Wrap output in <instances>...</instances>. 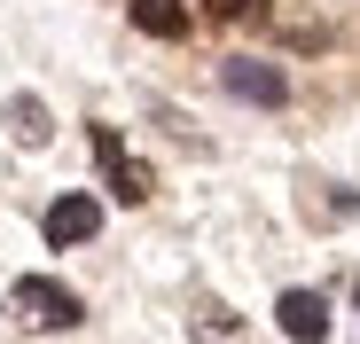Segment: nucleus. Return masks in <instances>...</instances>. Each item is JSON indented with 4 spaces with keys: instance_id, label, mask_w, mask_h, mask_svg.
<instances>
[{
    "instance_id": "7",
    "label": "nucleus",
    "mask_w": 360,
    "mask_h": 344,
    "mask_svg": "<svg viewBox=\"0 0 360 344\" xmlns=\"http://www.w3.org/2000/svg\"><path fill=\"white\" fill-rule=\"evenodd\" d=\"M126 16L149 39H188V0H126Z\"/></svg>"
},
{
    "instance_id": "8",
    "label": "nucleus",
    "mask_w": 360,
    "mask_h": 344,
    "mask_svg": "<svg viewBox=\"0 0 360 344\" xmlns=\"http://www.w3.org/2000/svg\"><path fill=\"white\" fill-rule=\"evenodd\" d=\"M204 16H212V24H251V32H259L274 8H266V0H204Z\"/></svg>"
},
{
    "instance_id": "4",
    "label": "nucleus",
    "mask_w": 360,
    "mask_h": 344,
    "mask_svg": "<svg viewBox=\"0 0 360 344\" xmlns=\"http://www.w3.org/2000/svg\"><path fill=\"white\" fill-rule=\"evenodd\" d=\"M102 235V204L94 196H55L47 204V243L63 251V243H94Z\"/></svg>"
},
{
    "instance_id": "2",
    "label": "nucleus",
    "mask_w": 360,
    "mask_h": 344,
    "mask_svg": "<svg viewBox=\"0 0 360 344\" xmlns=\"http://www.w3.org/2000/svg\"><path fill=\"white\" fill-rule=\"evenodd\" d=\"M94 164H102V188H110L117 204H149V196H157V172H149L141 157H126V141H117L110 126H94Z\"/></svg>"
},
{
    "instance_id": "3",
    "label": "nucleus",
    "mask_w": 360,
    "mask_h": 344,
    "mask_svg": "<svg viewBox=\"0 0 360 344\" xmlns=\"http://www.w3.org/2000/svg\"><path fill=\"white\" fill-rule=\"evenodd\" d=\"M219 86H227L235 102H259V110L290 102V79H282L274 63H251V55H227V63H219Z\"/></svg>"
},
{
    "instance_id": "9",
    "label": "nucleus",
    "mask_w": 360,
    "mask_h": 344,
    "mask_svg": "<svg viewBox=\"0 0 360 344\" xmlns=\"http://www.w3.org/2000/svg\"><path fill=\"white\" fill-rule=\"evenodd\" d=\"M345 211H352V196H345V188H329V180H321V188H306V219H345Z\"/></svg>"
},
{
    "instance_id": "1",
    "label": "nucleus",
    "mask_w": 360,
    "mask_h": 344,
    "mask_svg": "<svg viewBox=\"0 0 360 344\" xmlns=\"http://www.w3.org/2000/svg\"><path fill=\"white\" fill-rule=\"evenodd\" d=\"M8 305H16V321H24L32 336H63V329L86 321V305L63 290V282H47V274H24L16 290H8Z\"/></svg>"
},
{
    "instance_id": "6",
    "label": "nucleus",
    "mask_w": 360,
    "mask_h": 344,
    "mask_svg": "<svg viewBox=\"0 0 360 344\" xmlns=\"http://www.w3.org/2000/svg\"><path fill=\"white\" fill-rule=\"evenodd\" d=\"M8 133H16V149H47L55 141V118H47L39 94H8Z\"/></svg>"
},
{
    "instance_id": "5",
    "label": "nucleus",
    "mask_w": 360,
    "mask_h": 344,
    "mask_svg": "<svg viewBox=\"0 0 360 344\" xmlns=\"http://www.w3.org/2000/svg\"><path fill=\"white\" fill-rule=\"evenodd\" d=\"M274 321H282V336H297V344H321V336H329V298H314V290H282Z\"/></svg>"
}]
</instances>
